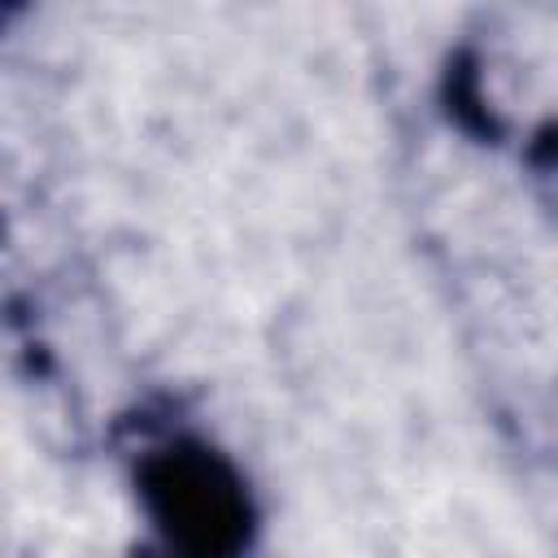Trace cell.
<instances>
[{
  "label": "cell",
  "mask_w": 558,
  "mask_h": 558,
  "mask_svg": "<svg viewBox=\"0 0 558 558\" xmlns=\"http://www.w3.org/2000/svg\"><path fill=\"white\" fill-rule=\"evenodd\" d=\"M148 501L187 558H227L244 541V497L209 453H170L148 471Z\"/></svg>",
  "instance_id": "1"
}]
</instances>
